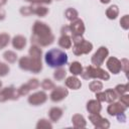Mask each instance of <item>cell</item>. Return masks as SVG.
I'll list each match as a JSON object with an SVG mask.
<instances>
[{"label": "cell", "instance_id": "cb8c5ba5", "mask_svg": "<svg viewBox=\"0 0 129 129\" xmlns=\"http://www.w3.org/2000/svg\"><path fill=\"white\" fill-rule=\"evenodd\" d=\"M29 56L33 57V58H38V59H41V49L37 46V45H32L30 48H29Z\"/></svg>", "mask_w": 129, "mask_h": 129}, {"label": "cell", "instance_id": "9a60e30c", "mask_svg": "<svg viewBox=\"0 0 129 129\" xmlns=\"http://www.w3.org/2000/svg\"><path fill=\"white\" fill-rule=\"evenodd\" d=\"M101 109H102V107L98 100H91L87 104V110L91 114H98V113H100Z\"/></svg>", "mask_w": 129, "mask_h": 129}, {"label": "cell", "instance_id": "6da1fadb", "mask_svg": "<svg viewBox=\"0 0 129 129\" xmlns=\"http://www.w3.org/2000/svg\"><path fill=\"white\" fill-rule=\"evenodd\" d=\"M33 35L31 36V42L39 44L41 46H47L54 40V36L51 33L50 27L44 22L35 21L32 27Z\"/></svg>", "mask_w": 129, "mask_h": 129}, {"label": "cell", "instance_id": "ba28073f", "mask_svg": "<svg viewBox=\"0 0 129 129\" xmlns=\"http://www.w3.org/2000/svg\"><path fill=\"white\" fill-rule=\"evenodd\" d=\"M18 97V91L14 87H7L0 91V102H5L7 100H16Z\"/></svg>", "mask_w": 129, "mask_h": 129}, {"label": "cell", "instance_id": "60d3db41", "mask_svg": "<svg viewBox=\"0 0 129 129\" xmlns=\"http://www.w3.org/2000/svg\"><path fill=\"white\" fill-rule=\"evenodd\" d=\"M111 0H101V2L102 3H104V4H107V3H109Z\"/></svg>", "mask_w": 129, "mask_h": 129}, {"label": "cell", "instance_id": "603a6c76", "mask_svg": "<svg viewBox=\"0 0 129 129\" xmlns=\"http://www.w3.org/2000/svg\"><path fill=\"white\" fill-rule=\"evenodd\" d=\"M118 14H119V9L116 5L110 6L106 11V15L109 19H115L118 16Z\"/></svg>", "mask_w": 129, "mask_h": 129}, {"label": "cell", "instance_id": "4316f807", "mask_svg": "<svg viewBox=\"0 0 129 129\" xmlns=\"http://www.w3.org/2000/svg\"><path fill=\"white\" fill-rule=\"evenodd\" d=\"M89 88L92 92L94 93H97L99 91H101L103 89V84L100 82V81H93L89 84Z\"/></svg>", "mask_w": 129, "mask_h": 129}, {"label": "cell", "instance_id": "d6986e66", "mask_svg": "<svg viewBox=\"0 0 129 129\" xmlns=\"http://www.w3.org/2000/svg\"><path fill=\"white\" fill-rule=\"evenodd\" d=\"M58 45L62 48H70L72 46V38L67 33L62 34L58 39Z\"/></svg>", "mask_w": 129, "mask_h": 129}, {"label": "cell", "instance_id": "8992f818", "mask_svg": "<svg viewBox=\"0 0 129 129\" xmlns=\"http://www.w3.org/2000/svg\"><path fill=\"white\" fill-rule=\"evenodd\" d=\"M93 48V44L89 41H87L86 39H83L81 42L74 44L73 47V52L76 55H81V54H85V53H89Z\"/></svg>", "mask_w": 129, "mask_h": 129}, {"label": "cell", "instance_id": "7a4b0ae2", "mask_svg": "<svg viewBox=\"0 0 129 129\" xmlns=\"http://www.w3.org/2000/svg\"><path fill=\"white\" fill-rule=\"evenodd\" d=\"M44 59L47 66L51 68H60L68 62V55L60 49L52 48L45 53Z\"/></svg>", "mask_w": 129, "mask_h": 129}, {"label": "cell", "instance_id": "5bb4252c", "mask_svg": "<svg viewBox=\"0 0 129 129\" xmlns=\"http://www.w3.org/2000/svg\"><path fill=\"white\" fill-rule=\"evenodd\" d=\"M107 68L109 69V71L113 74H118L122 68H121V61L116 58V57H109V59L107 60Z\"/></svg>", "mask_w": 129, "mask_h": 129}, {"label": "cell", "instance_id": "4dcf8cb0", "mask_svg": "<svg viewBox=\"0 0 129 129\" xmlns=\"http://www.w3.org/2000/svg\"><path fill=\"white\" fill-rule=\"evenodd\" d=\"M115 92L117 93V95H123L125 93L128 92V84H125V85H118L116 88H115Z\"/></svg>", "mask_w": 129, "mask_h": 129}, {"label": "cell", "instance_id": "7402d4cb", "mask_svg": "<svg viewBox=\"0 0 129 129\" xmlns=\"http://www.w3.org/2000/svg\"><path fill=\"white\" fill-rule=\"evenodd\" d=\"M104 95H105V101H106V102H109V103L114 102V101L117 99V97H118L117 93H116L114 90H112V89L106 90V91L104 92Z\"/></svg>", "mask_w": 129, "mask_h": 129}, {"label": "cell", "instance_id": "3957f363", "mask_svg": "<svg viewBox=\"0 0 129 129\" xmlns=\"http://www.w3.org/2000/svg\"><path fill=\"white\" fill-rule=\"evenodd\" d=\"M19 67L24 71H29L33 74H37L42 69L41 59L33 58L31 56H22L19 59Z\"/></svg>", "mask_w": 129, "mask_h": 129}, {"label": "cell", "instance_id": "8fae6325", "mask_svg": "<svg viewBox=\"0 0 129 129\" xmlns=\"http://www.w3.org/2000/svg\"><path fill=\"white\" fill-rule=\"evenodd\" d=\"M47 100V95L44 92H37L28 97V103L33 106H38L43 104Z\"/></svg>", "mask_w": 129, "mask_h": 129}, {"label": "cell", "instance_id": "8d00e7d4", "mask_svg": "<svg viewBox=\"0 0 129 129\" xmlns=\"http://www.w3.org/2000/svg\"><path fill=\"white\" fill-rule=\"evenodd\" d=\"M96 97H97V100L101 103V102H105V95H104V92H97L96 93Z\"/></svg>", "mask_w": 129, "mask_h": 129}, {"label": "cell", "instance_id": "1f68e13d", "mask_svg": "<svg viewBox=\"0 0 129 129\" xmlns=\"http://www.w3.org/2000/svg\"><path fill=\"white\" fill-rule=\"evenodd\" d=\"M51 127H52V125H51L47 120H45V119L39 120L38 123H37V125H36V128H38V129H42V128H51Z\"/></svg>", "mask_w": 129, "mask_h": 129}, {"label": "cell", "instance_id": "ffe728a7", "mask_svg": "<svg viewBox=\"0 0 129 129\" xmlns=\"http://www.w3.org/2000/svg\"><path fill=\"white\" fill-rule=\"evenodd\" d=\"M48 115H49V118H50L51 121L56 122L62 116V110L60 108H58V107H53V108L50 109Z\"/></svg>", "mask_w": 129, "mask_h": 129}, {"label": "cell", "instance_id": "f35d334b", "mask_svg": "<svg viewBox=\"0 0 129 129\" xmlns=\"http://www.w3.org/2000/svg\"><path fill=\"white\" fill-rule=\"evenodd\" d=\"M117 119H118V121H120V122H124V121L126 120V116H125L124 113H121V114H118V115H117Z\"/></svg>", "mask_w": 129, "mask_h": 129}, {"label": "cell", "instance_id": "7c38bea8", "mask_svg": "<svg viewBox=\"0 0 129 129\" xmlns=\"http://www.w3.org/2000/svg\"><path fill=\"white\" fill-rule=\"evenodd\" d=\"M69 95V91L62 87H56L50 94V100L52 102H59Z\"/></svg>", "mask_w": 129, "mask_h": 129}, {"label": "cell", "instance_id": "83f0119b", "mask_svg": "<svg viewBox=\"0 0 129 129\" xmlns=\"http://www.w3.org/2000/svg\"><path fill=\"white\" fill-rule=\"evenodd\" d=\"M66 75H67L66 70H63V69L59 68V69H57V70L53 73V78H54L56 81H62V80L64 79Z\"/></svg>", "mask_w": 129, "mask_h": 129}, {"label": "cell", "instance_id": "f546056e", "mask_svg": "<svg viewBox=\"0 0 129 129\" xmlns=\"http://www.w3.org/2000/svg\"><path fill=\"white\" fill-rule=\"evenodd\" d=\"M9 40H10V37L8 34L6 33H1L0 34V49L4 48L8 43H9Z\"/></svg>", "mask_w": 129, "mask_h": 129}, {"label": "cell", "instance_id": "5b68a950", "mask_svg": "<svg viewBox=\"0 0 129 129\" xmlns=\"http://www.w3.org/2000/svg\"><path fill=\"white\" fill-rule=\"evenodd\" d=\"M48 9L46 7L40 6V5H31L27 7H21L20 8V13L24 16H28L31 14H36L40 17H43L47 14Z\"/></svg>", "mask_w": 129, "mask_h": 129}, {"label": "cell", "instance_id": "44dd1931", "mask_svg": "<svg viewBox=\"0 0 129 129\" xmlns=\"http://www.w3.org/2000/svg\"><path fill=\"white\" fill-rule=\"evenodd\" d=\"M70 72L75 75V76H78V75H81L82 72H83V67L82 64L79 62V61H74L71 66H70Z\"/></svg>", "mask_w": 129, "mask_h": 129}, {"label": "cell", "instance_id": "d6a6232c", "mask_svg": "<svg viewBox=\"0 0 129 129\" xmlns=\"http://www.w3.org/2000/svg\"><path fill=\"white\" fill-rule=\"evenodd\" d=\"M9 73V67L3 62H0V77H4Z\"/></svg>", "mask_w": 129, "mask_h": 129}, {"label": "cell", "instance_id": "b9f144b4", "mask_svg": "<svg viewBox=\"0 0 129 129\" xmlns=\"http://www.w3.org/2000/svg\"><path fill=\"white\" fill-rule=\"evenodd\" d=\"M1 86H2V83H1V82H0V88H1Z\"/></svg>", "mask_w": 129, "mask_h": 129}, {"label": "cell", "instance_id": "484cf974", "mask_svg": "<svg viewBox=\"0 0 129 129\" xmlns=\"http://www.w3.org/2000/svg\"><path fill=\"white\" fill-rule=\"evenodd\" d=\"M64 15H66L67 19L70 21H74V20L78 19V11L74 8H68L64 12Z\"/></svg>", "mask_w": 129, "mask_h": 129}, {"label": "cell", "instance_id": "2e32d148", "mask_svg": "<svg viewBox=\"0 0 129 129\" xmlns=\"http://www.w3.org/2000/svg\"><path fill=\"white\" fill-rule=\"evenodd\" d=\"M12 45L14 48L16 49H22L25 45H26V39L24 36L22 35H16L14 36V38L12 39Z\"/></svg>", "mask_w": 129, "mask_h": 129}, {"label": "cell", "instance_id": "277c9868", "mask_svg": "<svg viewBox=\"0 0 129 129\" xmlns=\"http://www.w3.org/2000/svg\"><path fill=\"white\" fill-rule=\"evenodd\" d=\"M82 78L83 79H92V78H99V79H102V80H105V81H108L110 79V76L107 72H105L103 69L99 68V67H92V66H89L86 68L85 72H82Z\"/></svg>", "mask_w": 129, "mask_h": 129}, {"label": "cell", "instance_id": "d4e9b609", "mask_svg": "<svg viewBox=\"0 0 129 129\" xmlns=\"http://www.w3.org/2000/svg\"><path fill=\"white\" fill-rule=\"evenodd\" d=\"M3 57H4V59L7 60L8 62L13 63V62H15L16 59H17V54H16L14 51H12V50H7V51H5V52L3 53Z\"/></svg>", "mask_w": 129, "mask_h": 129}, {"label": "cell", "instance_id": "e575fe53", "mask_svg": "<svg viewBox=\"0 0 129 129\" xmlns=\"http://www.w3.org/2000/svg\"><path fill=\"white\" fill-rule=\"evenodd\" d=\"M128 63H129V61H128L127 58H123V59L121 60V68L124 70L126 76L128 75Z\"/></svg>", "mask_w": 129, "mask_h": 129}, {"label": "cell", "instance_id": "e0dca14e", "mask_svg": "<svg viewBox=\"0 0 129 129\" xmlns=\"http://www.w3.org/2000/svg\"><path fill=\"white\" fill-rule=\"evenodd\" d=\"M66 86L70 89H73V90H78L81 88L82 86V83L81 81L76 78V77H69L66 81Z\"/></svg>", "mask_w": 129, "mask_h": 129}, {"label": "cell", "instance_id": "4fadbf2b", "mask_svg": "<svg viewBox=\"0 0 129 129\" xmlns=\"http://www.w3.org/2000/svg\"><path fill=\"white\" fill-rule=\"evenodd\" d=\"M126 109H127V107L124 106L122 103H112L111 105L108 106L107 112L112 116H117L118 114L124 113Z\"/></svg>", "mask_w": 129, "mask_h": 129}, {"label": "cell", "instance_id": "52a82bcc", "mask_svg": "<svg viewBox=\"0 0 129 129\" xmlns=\"http://www.w3.org/2000/svg\"><path fill=\"white\" fill-rule=\"evenodd\" d=\"M108 54H109V51H108L107 47H105V46L99 47V49L92 56V59H91L92 60V63L95 64L96 67H100L104 62V60L108 56Z\"/></svg>", "mask_w": 129, "mask_h": 129}, {"label": "cell", "instance_id": "ab89813d", "mask_svg": "<svg viewBox=\"0 0 129 129\" xmlns=\"http://www.w3.org/2000/svg\"><path fill=\"white\" fill-rule=\"evenodd\" d=\"M5 18V12L0 8V20H3Z\"/></svg>", "mask_w": 129, "mask_h": 129}, {"label": "cell", "instance_id": "ac0fdd59", "mask_svg": "<svg viewBox=\"0 0 129 129\" xmlns=\"http://www.w3.org/2000/svg\"><path fill=\"white\" fill-rule=\"evenodd\" d=\"M72 122H73V124H74V126L76 128H84V127H86V120L80 114L74 115L73 118H72Z\"/></svg>", "mask_w": 129, "mask_h": 129}, {"label": "cell", "instance_id": "74e56055", "mask_svg": "<svg viewBox=\"0 0 129 129\" xmlns=\"http://www.w3.org/2000/svg\"><path fill=\"white\" fill-rule=\"evenodd\" d=\"M25 1H28V2H31V3H34V4H40V3L49 4L51 2V0H25Z\"/></svg>", "mask_w": 129, "mask_h": 129}, {"label": "cell", "instance_id": "30bf717a", "mask_svg": "<svg viewBox=\"0 0 129 129\" xmlns=\"http://www.w3.org/2000/svg\"><path fill=\"white\" fill-rule=\"evenodd\" d=\"M69 29L70 31L72 32V35L73 36H76V35H82L84 32H85V25H84V22L83 20L81 19H76L72 22V24L69 26Z\"/></svg>", "mask_w": 129, "mask_h": 129}, {"label": "cell", "instance_id": "f1b7e54d", "mask_svg": "<svg viewBox=\"0 0 129 129\" xmlns=\"http://www.w3.org/2000/svg\"><path fill=\"white\" fill-rule=\"evenodd\" d=\"M41 87L43 90H52L55 88L54 83L52 81H50L49 79H44L41 83Z\"/></svg>", "mask_w": 129, "mask_h": 129}, {"label": "cell", "instance_id": "836d02e7", "mask_svg": "<svg viewBox=\"0 0 129 129\" xmlns=\"http://www.w3.org/2000/svg\"><path fill=\"white\" fill-rule=\"evenodd\" d=\"M120 24H121V26H122L124 29H128V27H129V17H128V15H124V16L121 18Z\"/></svg>", "mask_w": 129, "mask_h": 129}, {"label": "cell", "instance_id": "9c48e42d", "mask_svg": "<svg viewBox=\"0 0 129 129\" xmlns=\"http://www.w3.org/2000/svg\"><path fill=\"white\" fill-rule=\"evenodd\" d=\"M90 121L95 125V127L97 128H103V129H107L110 127V123L107 119L101 117V115L98 114H91L89 117Z\"/></svg>", "mask_w": 129, "mask_h": 129}, {"label": "cell", "instance_id": "d590c367", "mask_svg": "<svg viewBox=\"0 0 129 129\" xmlns=\"http://www.w3.org/2000/svg\"><path fill=\"white\" fill-rule=\"evenodd\" d=\"M120 101H121V103H122L124 106L128 107V105H129V96H128V95H124V94L121 95Z\"/></svg>", "mask_w": 129, "mask_h": 129}]
</instances>
